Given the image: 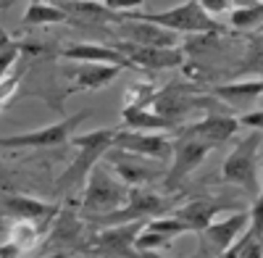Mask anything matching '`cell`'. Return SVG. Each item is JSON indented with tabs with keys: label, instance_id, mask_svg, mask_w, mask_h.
<instances>
[{
	"label": "cell",
	"instance_id": "1",
	"mask_svg": "<svg viewBox=\"0 0 263 258\" xmlns=\"http://www.w3.org/2000/svg\"><path fill=\"white\" fill-rule=\"evenodd\" d=\"M218 182L239 187L250 200L260 198V132H250L234 145L221 163Z\"/></svg>",
	"mask_w": 263,
	"mask_h": 258
},
{
	"label": "cell",
	"instance_id": "2",
	"mask_svg": "<svg viewBox=\"0 0 263 258\" xmlns=\"http://www.w3.org/2000/svg\"><path fill=\"white\" fill-rule=\"evenodd\" d=\"M126 195H129V187L124 182H119L103 161H98L90 169L87 179H84L79 216L87 219V222H92L98 216H105V213L121 208L126 203Z\"/></svg>",
	"mask_w": 263,
	"mask_h": 258
},
{
	"label": "cell",
	"instance_id": "3",
	"mask_svg": "<svg viewBox=\"0 0 263 258\" xmlns=\"http://www.w3.org/2000/svg\"><path fill=\"white\" fill-rule=\"evenodd\" d=\"M121 21H145V24H156L163 27L168 32H197V34H208V32H218V24L200 8L197 0H187L182 6H174L168 11H158V13H145V11H132V13H121L116 16Z\"/></svg>",
	"mask_w": 263,
	"mask_h": 258
},
{
	"label": "cell",
	"instance_id": "4",
	"mask_svg": "<svg viewBox=\"0 0 263 258\" xmlns=\"http://www.w3.org/2000/svg\"><path fill=\"white\" fill-rule=\"evenodd\" d=\"M114 135H116V129H92V132H84V135H71V145L79 148V153L77 158L71 161V166L61 174V179L55 182L61 190H74L79 185H84L87 174H90V169L111 150L114 145Z\"/></svg>",
	"mask_w": 263,
	"mask_h": 258
},
{
	"label": "cell",
	"instance_id": "5",
	"mask_svg": "<svg viewBox=\"0 0 263 258\" xmlns=\"http://www.w3.org/2000/svg\"><path fill=\"white\" fill-rule=\"evenodd\" d=\"M174 208V195L166 192H153L147 187H129L126 203L105 216L92 219V224L100 227H114V224H126V222H142V219H153V216H163Z\"/></svg>",
	"mask_w": 263,
	"mask_h": 258
},
{
	"label": "cell",
	"instance_id": "6",
	"mask_svg": "<svg viewBox=\"0 0 263 258\" xmlns=\"http://www.w3.org/2000/svg\"><path fill=\"white\" fill-rule=\"evenodd\" d=\"M90 116L87 111L74 114V116H63L55 124L40 126V129H29V132H18L11 137H0V148L8 150H50V148H63L71 140L74 129H79V124Z\"/></svg>",
	"mask_w": 263,
	"mask_h": 258
},
{
	"label": "cell",
	"instance_id": "7",
	"mask_svg": "<svg viewBox=\"0 0 263 258\" xmlns=\"http://www.w3.org/2000/svg\"><path fill=\"white\" fill-rule=\"evenodd\" d=\"M147 219L142 222H126V224H114V227H100L92 240H87L84 255L92 258H137L135 237L142 229Z\"/></svg>",
	"mask_w": 263,
	"mask_h": 258
},
{
	"label": "cell",
	"instance_id": "8",
	"mask_svg": "<svg viewBox=\"0 0 263 258\" xmlns=\"http://www.w3.org/2000/svg\"><path fill=\"white\" fill-rule=\"evenodd\" d=\"M100 161L111 169V174L119 182H124L126 187H147V185L158 182L166 174V171L161 169L163 163L135 156V153H126V150H116V148L108 150Z\"/></svg>",
	"mask_w": 263,
	"mask_h": 258
},
{
	"label": "cell",
	"instance_id": "9",
	"mask_svg": "<svg viewBox=\"0 0 263 258\" xmlns=\"http://www.w3.org/2000/svg\"><path fill=\"white\" fill-rule=\"evenodd\" d=\"M211 150L213 148H208L205 142L195 140V137H187V135L179 132L177 142H174V148H171V158H168L171 166L163 174V192H166V195H174V192L182 187V182L208 158Z\"/></svg>",
	"mask_w": 263,
	"mask_h": 258
},
{
	"label": "cell",
	"instance_id": "10",
	"mask_svg": "<svg viewBox=\"0 0 263 258\" xmlns=\"http://www.w3.org/2000/svg\"><path fill=\"white\" fill-rule=\"evenodd\" d=\"M250 224V211L242 208V211H234L232 216L227 219H218V222H211L205 229L197 232V240H200V245H197V255L195 258H216L221 255L239 234H242Z\"/></svg>",
	"mask_w": 263,
	"mask_h": 258
},
{
	"label": "cell",
	"instance_id": "11",
	"mask_svg": "<svg viewBox=\"0 0 263 258\" xmlns=\"http://www.w3.org/2000/svg\"><path fill=\"white\" fill-rule=\"evenodd\" d=\"M242 200H232V198H216V195H200V198H192L182 206H174L168 213L174 219H179L190 232H200L205 229L211 222H216V213H224V211H242Z\"/></svg>",
	"mask_w": 263,
	"mask_h": 258
},
{
	"label": "cell",
	"instance_id": "12",
	"mask_svg": "<svg viewBox=\"0 0 263 258\" xmlns=\"http://www.w3.org/2000/svg\"><path fill=\"white\" fill-rule=\"evenodd\" d=\"M147 108L156 116L166 119L168 124H174L179 129V124H182V119L187 114H192L195 108H200V95H197L195 87L171 82V84H166L163 90H156V95H153Z\"/></svg>",
	"mask_w": 263,
	"mask_h": 258
},
{
	"label": "cell",
	"instance_id": "13",
	"mask_svg": "<svg viewBox=\"0 0 263 258\" xmlns=\"http://www.w3.org/2000/svg\"><path fill=\"white\" fill-rule=\"evenodd\" d=\"M111 148L126 150V153H135V156L158 161V163H166L171 158L174 142L166 135H158V132H132V129H119V132L114 135Z\"/></svg>",
	"mask_w": 263,
	"mask_h": 258
},
{
	"label": "cell",
	"instance_id": "14",
	"mask_svg": "<svg viewBox=\"0 0 263 258\" xmlns=\"http://www.w3.org/2000/svg\"><path fill=\"white\" fill-rule=\"evenodd\" d=\"M237 129H239V124H237L234 116H229V111H208L200 121H195L184 129H177V132L200 140L208 148H218L227 140H232L237 135Z\"/></svg>",
	"mask_w": 263,
	"mask_h": 258
},
{
	"label": "cell",
	"instance_id": "15",
	"mask_svg": "<svg viewBox=\"0 0 263 258\" xmlns=\"http://www.w3.org/2000/svg\"><path fill=\"white\" fill-rule=\"evenodd\" d=\"M87 245V234H84V224L82 216L74 211H61L55 213L53 219V229L48 237V248H55V253H84Z\"/></svg>",
	"mask_w": 263,
	"mask_h": 258
},
{
	"label": "cell",
	"instance_id": "16",
	"mask_svg": "<svg viewBox=\"0 0 263 258\" xmlns=\"http://www.w3.org/2000/svg\"><path fill=\"white\" fill-rule=\"evenodd\" d=\"M116 50L135 63V69H177L184 61V53L179 48H142L121 40L116 42Z\"/></svg>",
	"mask_w": 263,
	"mask_h": 258
},
{
	"label": "cell",
	"instance_id": "17",
	"mask_svg": "<svg viewBox=\"0 0 263 258\" xmlns=\"http://www.w3.org/2000/svg\"><path fill=\"white\" fill-rule=\"evenodd\" d=\"M58 56L74 63H103V66H116V69H135V63L126 61L116 48L103 45V42H74V45L61 48Z\"/></svg>",
	"mask_w": 263,
	"mask_h": 258
},
{
	"label": "cell",
	"instance_id": "18",
	"mask_svg": "<svg viewBox=\"0 0 263 258\" xmlns=\"http://www.w3.org/2000/svg\"><path fill=\"white\" fill-rule=\"evenodd\" d=\"M119 24V34L124 37V42L132 45H142V48H179V34L168 32L163 27L156 24H145V21H116Z\"/></svg>",
	"mask_w": 263,
	"mask_h": 258
},
{
	"label": "cell",
	"instance_id": "19",
	"mask_svg": "<svg viewBox=\"0 0 263 258\" xmlns=\"http://www.w3.org/2000/svg\"><path fill=\"white\" fill-rule=\"evenodd\" d=\"M121 69L116 66H103V63H79L69 69V93H92V90H105L114 79H119Z\"/></svg>",
	"mask_w": 263,
	"mask_h": 258
},
{
	"label": "cell",
	"instance_id": "20",
	"mask_svg": "<svg viewBox=\"0 0 263 258\" xmlns=\"http://www.w3.org/2000/svg\"><path fill=\"white\" fill-rule=\"evenodd\" d=\"M3 206H6V213L11 219L37 222L40 227H48L58 213V206H50V203L37 200V198H27V195H11L3 200Z\"/></svg>",
	"mask_w": 263,
	"mask_h": 258
},
{
	"label": "cell",
	"instance_id": "21",
	"mask_svg": "<svg viewBox=\"0 0 263 258\" xmlns=\"http://www.w3.org/2000/svg\"><path fill=\"white\" fill-rule=\"evenodd\" d=\"M263 93V82L260 77L250 79V82H234V84H224V87H211L208 95L216 98V100H227L232 105H239V103H248V100H258Z\"/></svg>",
	"mask_w": 263,
	"mask_h": 258
},
{
	"label": "cell",
	"instance_id": "22",
	"mask_svg": "<svg viewBox=\"0 0 263 258\" xmlns=\"http://www.w3.org/2000/svg\"><path fill=\"white\" fill-rule=\"evenodd\" d=\"M121 124L132 132H145V129H158V132H177V126L168 124L166 119L156 116L150 108H121Z\"/></svg>",
	"mask_w": 263,
	"mask_h": 258
},
{
	"label": "cell",
	"instance_id": "23",
	"mask_svg": "<svg viewBox=\"0 0 263 258\" xmlns=\"http://www.w3.org/2000/svg\"><path fill=\"white\" fill-rule=\"evenodd\" d=\"M45 227H40L37 222H27V219H13L11 227L6 229V243L11 248H16L18 253H27L37 245V237Z\"/></svg>",
	"mask_w": 263,
	"mask_h": 258
},
{
	"label": "cell",
	"instance_id": "24",
	"mask_svg": "<svg viewBox=\"0 0 263 258\" xmlns=\"http://www.w3.org/2000/svg\"><path fill=\"white\" fill-rule=\"evenodd\" d=\"M63 21H69V13L61 11L53 3H40V0H32V3L27 6V11H24V16H21V24H27V27L63 24Z\"/></svg>",
	"mask_w": 263,
	"mask_h": 258
},
{
	"label": "cell",
	"instance_id": "25",
	"mask_svg": "<svg viewBox=\"0 0 263 258\" xmlns=\"http://www.w3.org/2000/svg\"><path fill=\"white\" fill-rule=\"evenodd\" d=\"M263 21V6L258 3H248V6H237L229 16V24L234 29H258Z\"/></svg>",
	"mask_w": 263,
	"mask_h": 258
},
{
	"label": "cell",
	"instance_id": "26",
	"mask_svg": "<svg viewBox=\"0 0 263 258\" xmlns=\"http://www.w3.org/2000/svg\"><path fill=\"white\" fill-rule=\"evenodd\" d=\"M21 48L24 45H21L18 40H11V34H6V29L0 27V82H3L11 74V69L16 66Z\"/></svg>",
	"mask_w": 263,
	"mask_h": 258
},
{
	"label": "cell",
	"instance_id": "27",
	"mask_svg": "<svg viewBox=\"0 0 263 258\" xmlns=\"http://www.w3.org/2000/svg\"><path fill=\"white\" fill-rule=\"evenodd\" d=\"M156 84H150V82H137V84H132L129 93H126V100L124 105H129V108H147L153 95H156Z\"/></svg>",
	"mask_w": 263,
	"mask_h": 258
},
{
	"label": "cell",
	"instance_id": "28",
	"mask_svg": "<svg viewBox=\"0 0 263 258\" xmlns=\"http://www.w3.org/2000/svg\"><path fill=\"white\" fill-rule=\"evenodd\" d=\"M200 8L211 16V13H221V11H229L232 6H248V3H255V0H197Z\"/></svg>",
	"mask_w": 263,
	"mask_h": 258
},
{
	"label": "cell",
	"instance_id": "29",
	"mask_svg": "<svg viewBox=\"0 0 263 258\" xmlns=\"http://www.w3.org/2000/svg\"><path fill=\"white\" fill-rule=\"evenodd\" d=\"M142 3H145V0H103V6L111 11V13H116V16L132 13V11H140Z\"/></svg>",
	"mask_w": 263,
	"mask_h": 258
},
{
	"label": "cell",
	"instance_id": "30",
	"mask_svg": "<svg viewBox=\"0 0 263 258\" xmlns=\"http://www.w3.org/2000/svg\"><path fill=\"white\" fill-rule=\"evenodd\" d=\"M18 82H21V71H16L13 77L8 74L3 82H0V111L6 108V103H8V98L16 93V87H18Z\"/></svg>",
	"mask_w": 263,
	"mask_h": 258
},
{
	"label": "cell",
	"instance_id": "31",
	"mask_svg": "<svg viewBox=\"0 0 263 258\" xmlns=\"http://www.w3.org/2000/svg\"><path fill=\"white\" fill-rule=\"evenodd\" d=\"M237 124H239V126H248L250 132H260V126H263V114H260V108H253L250 114H239V116H237Z\"/></svg>",
	"mask_w": 263,
	"mask_h": 258
},
{
	"label": "cell",
	"instance_id": "32",
	"mask_svg": "<svg viewBox=\"0 0 263 258\" xmlns=\"http://www.w3.org/2000/svg\"><path fill=\"white\" fill-rule=\"evenodd\" d=\"M239 237H242V234H239ZM239 237H237V240H234L221 255H216V258H237V253H239Z\"/></svg>",
	"mask_w": 263,
	"mask_h": 258
},
{
	"label": "cell",
	"instance_id": "33",
	"mask_svg": "<svg viewBox=\"0 0 263 258\" xmlns=\"http://www.w3.org/2000/svg\"><path fill=\"white\" fill-rule=\"evenodd\" d=\"M16 255H18V250H16V248H11L8 243L0 245V258H16Z\"/></svg>",
	"mask_w": 263,
	"mask_h": 258
},
{
	"label": "cell",
	"instance_id": "34",
	"mask_svg": "<svg viewBox=\"0 0 263 258\" xmlns=\"http://www.w3.org/2000/svg\"><path fill=\"white\" fill-rule=\"evenodd\" d=\"M137 258H163V255H158L156 250H153V253H142V250H137Z\"/></svg>",
	"mask_w": 263,
	"mask_h": 258
},
{
	"label": "cell",
	"instance_id": "35",
	"mask_svg": "<svg viewBox=\"0 0 263 258\" xmlns=\"http://www.w3.org/2000/svg\"><path fill=\"white\" fill-rule=\"evenodd\" d=\"M40 258H69V253H53V255H40Z\"/></svg>",
	"mask_w": 263,
	"mask_h": 258
},
{
	"label": "cell",
	"instance_id": "36",
	"mask_svg": "<svg viewBox=\"0 0 263 258\" xmlns=\"http://www.w3.org/2000/svg\"><path fill=\"white\" fill-rule=\"evenodd\" d=\"M8 3H11V0H0V8H6Z\"/></svg>",
	"mask_w": 263,
	"mask_h": 258
}]
</instances>
